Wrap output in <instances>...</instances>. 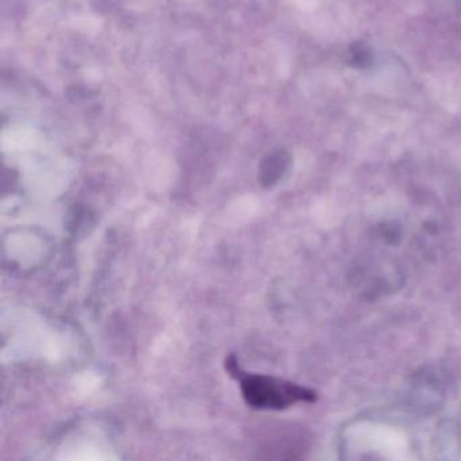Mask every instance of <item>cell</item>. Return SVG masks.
Masks as SVG:
<instances>
[{
    "mask_svg": "<svg viewBox=\"0 0 461 461\" xmlns=\"http://www.w3.org/2000/svg\"><path fill=\"white\" fill-rule=\"evenodd\" d=\"M240 379L245 401L255 409L283 410L298 402H312L317 399L314 391L276 377L245 375L240 376Z\"/></svg>",
    "mask_w": 461,
    "mask_h": 461,
    "instance_id": "6da1fadb",
    "label": "cell"
},
{
    "mask_svg": "<svg viewBox=\"0 0 461 461\" xmlns=\"http://www.w3.org/2000/svg\"><path fill=\"white\" fill-rule=\"evenodd\" d=\"M290 163L291 158L287 150L280 149L269 153L260 166L258 179H260L261 185L264 187H272V185H276L287 171Z\"/></svg>",
    "mask_w": 461,
    "mask_h": 461,
    "instance_id": "7a4b0ae2",
    "label": "cell"
},
{
    "mask_svg": "<svg viewBox=\"0 0 461 461\" xmlns=\"http://www.w3.org/2000/svg\"><path fill=\"white\" fill-rule=\"evenodd\" d=\"M345 63L356 69H366L374 64V50L366 41H355L348 47Z\"/></svg>",
    "mask_w": 461,
    "mask_h": 461,
    "instance_id": "3957f363",
    "label": "cell"
}]
</instances>
